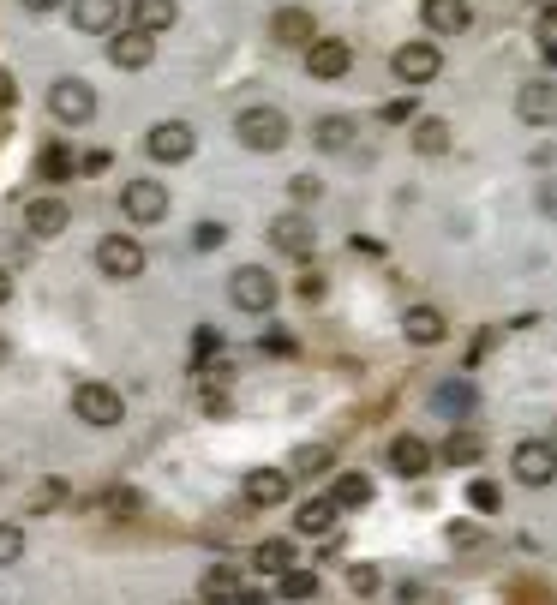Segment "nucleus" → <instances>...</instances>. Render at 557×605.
<instances>
[{
	"label": "nucleus",
	"mask_w": 557,
	"mask_h": 605,
	"mask_svg": "<svg viewBox=\"0 0 557 605\" xmlns=\"http://www.w3.org/2000/svg\"><path fill=\"white\" fill-rule=\"evenodd\" d=\"M234 138L246 150H282L288 144V114L282 108H240L234 114Z\"/></svg>",
	"instance_id": "1"
},
{
	"label": "nucleus",
	"mask_w": 557,
	"mask_h": 605,
	"mask_svg": "<svg viewBox=\"0 0 557 605\" xmlns=\"http://www.w3.org/2000/svg\"><path fill=\"white\" fill-rule=\"evenodd\" d=\"M228 300H234L240 312H258V318H264V312L282 300V288H276V276H270L264 264H240V270L228 276Z\"/></svg>",
	"instance_id": "2"
},
{
	"label": "nucleus",
	"mask_w": 557,
	"mask_h": 605,
	"mask_svg": "<svg viewBox=\"0 0 557 605\" xmlns=\"http://www.w3.org/2000/svg\"><path fill=\"white\" fill-rule=\"evenodd\" d=\"M96 90L84 84V78H54L48 84V114L60 120V126H84V120H96Z\"/></svg>",
	"instance_id": "3"
},
{
	"label": "nucleus",
	"mask_w": 557,
	"mask_h": 605,
	"mask_svg": "<svg viewBox=\"0 0 557 605\" xmlns=\"http://www.w3.org/2000/svg\"><path fill=\"white\" fill-rule=\"evenodd\" d=\"M90 258H96V270H102V276H114V282L144 276V246H138L132 234H102Z\"/></svg>",
	"instance_id": "4"
},
{
	"label": "nucleus",
	"mask_w": 557,
	"mask_h": 605,
	"mask_svg": "<svg viewBox=\"0 0 557 605\" xmlns=\"http://www.w3.org/2000/svg\"><path fill=\"white\" fill-rule=\"evenodd\" d=\"M156 60V30H144V24H120L114 36H108V66H120V72H144Z\"/></svg>",
	"instance_id": "5"
},
{
	"label": "nucleus",
	"mask_w": 557,
	"mask_h": 605,
	"mask_svg": "<svg viewBox=\"0 0 557 605\" xmlns=\"http://www.w3.org/2000/svg\"><path fill=\"white\" fill-rule=\"evenodd\" d=\"M192 150H198V132L186 120H156L144 132V156L150 162H192Z\"/></svg>",
	"instance_id": "6"
},
{
	"label": "nucleus",
	"mask_w": 557,
	"mask_h": 605,
	"mask_svg": "<svg viewBox=\"0 0 557 605\" xmlns=\"http://www.w3.org/2000/svg\"><path fill=\"white\" fill-rule=\"evenodd\" d=\"M72 414H78L84 426H120V420H126V402H120L114 384H78V390H72Z\"/></svg>",
	"instance_id": "7"
},
{
	"label": "nucleus",
	"mask_w": 557,
	"mask_h": 605,
	"mask_svg": "<svg viewBox=\"0 0 557 605\" xmlns=\"http://www.w3.org/2000/svg\"><path fill=\"white\" fill-rule=\"evenodd\" d=\"M510 474H516L522 486H552L557 480V450L546 444V438L516 444V450H510Z\"/></svg>",
	"instance_id": "8"
},
{
	"label": "nucleus",
	"mask_w": 557,
	"mask_h": 605,
	"mask_svg": "<svg viewBox=\"0 0 557 605\" xmlns=\"http://www.w3.org/2000/svg\"><path fill=\"white\" fill-rule=\"evenodd\" d=\"M390 72H396L402 84H432V78L444 72V54H438V42H402V48L390 54Z\"/></svg>",
	"instance_id": "9"
},
{
	"label": "nucleus",
	"mask_w": 557,
	"mask_h": 605,
	"mask_svg": "<svg viewBox=\"0 0 557 605\" xmlns=\"http://www.w3.org/2000/svg\"><path fill=\"white\" fill-rule=\"evenodd\" d=\"M120 210H126L132 222H162V216H168V186L138 174V180L120 186Z\"/></svg>",
	"instance_id": "10"
},
{
	"label": "nucleus",
	"mask_w": 557,
	"mask_h": 605,
	"mask_svg": "<svg viewBox=\"0 0 557 605\" xmlns=\"http://www.w3.org/2000/svg\"><path fill=\"white\" fill-rule=\"evenodd\" d=\"M348 66H354V48H348L342 36H312V42H306V72H312V78L330 84V78H348Z\"/></svg>",
	"instance_id": "11"
},
{
	"label": "nucleus",
	"mask_w": 557,
	"mask_h": 605,
	"mask_svg": "<svg viewBox=\"0 0 557 605\" xmlns=\"http://www.w3.org/2000/svg\"><path fill=\"white\" fill-rule=\"evenodd\" d=\"M312 216L306 210H282L276 222H270V246L282 252V258H312Z\"/></svg>",
	"instance_id": "12"
},
{
	"label": "nucleus",
	"mask_w": 557,
	"mask_h": 605,
	"mask_svg": "<svg viewBox=\"0 0 557 605\" xmlns=\"http://www.w3.org/2000/svg\"><path fill=\"white\" fill-rule=\"evenodd\" d=\"M516 114L528 126H557V84L552 78H528L522 96H516Z\"/></svg>",
	"instance_id": "13"
},
{
	"label": "nucleus",
	"mask_w": 557,
	"mask_h": 605,
	"mask_svg": "<svg viewBox=\"0 0 557 605\" xmlns=\"http://www.w3.org/2000/svg\"><path fill=\"white\" fill-rule=\"evenodd\" d=\"M66 6H72V30H84V36L120 30V0H66Z\"/></svg>",
	"instance_id": "14"
},
{
	"label": "nucleus",
	"mask_w": 557,
	"mask_h": 605,
	"mask_svg": "<svg viewBox=\"0 0 557 605\" xmlns=\"http://www.w3.org/2000/svg\"><path fill=\"white\" fill-rule=\"evenodd\" d=\"M420 18H426L432 36H462V30L474 24V6H468V0H426Z\"/></svg>",
	"instance_id": "15"
},
{
	"label": "nucleus",
	"mask_w": 557,
	"mask_h": 605,
	"mask_svg": "<svg viewBox=\"0 0 557 605\" xmlns=\"http://www.w3.org/2000/svg\"><path fill=\"white\" fill-rule=\"evenodd\" d=\"M66 222H72V204H60V198H30V210H24V228H30L36 240L66 234Z\"/></svg>",
	"instance_id": "16"
},
{
	"label": "nucleus",
	"mask_w": 557,
	"mask_h": 605,
	"mask_svg": "<svg viewBox=\"0 0 557 605\" xmlns=\"http://www.w3.org/2000/svg\"><path fill=\"white\" fill-rule=\"evenodd\" d=\"M270 36H276L282 48H306V42L318 36V24H312V12H306V6H282V12L270 18Z\"/></svg>",
	"instance_id": "17"
},
{
	"label": "nucleus",
	"mask_w": 557,
	"mask_h": 605,
	"mask_svg": "<svg viewBox=\"0 0 557 605\" xmlns=\"http://www.w3.org/2000/svg\"><path fill=\"white\" fill-rule=\"evenodd\" d=\"M282 498H288V468H252V474H246V504L270 510V504H282Z\"/></svg>",
	"instance_id": "18"
},
{
	"label": "nucleus",
	"mask_w": 557,
	"mask_h": 605,
	"mask_svg": "<svg viewBox=\"0 0 557 605\" xmlns=\"http://www.w3.org/2000/svg\"><path fill=\"white\" fill-rule=\"evenodd\" d=\"M444 312L438 306H408V318H402V336L408 342H420V348H432V342H444Z\"/></svg>",
	"instance_id": "19"
},
{
	"label": "nucleus",
	"mask_w": 557,
	"mask_h": 605,
	"mask_svg": "<svg viewBox=\"0 0 557 605\" xmlns=\"http://www.w3.org/2000/svg\"><path fill=\"white\" fill-rule=\"evenodd\" d=\"M390 468H396L402 480H420V474L432 468V450H426V444L408 432V438H396V444H390Z\"/></svg>",
	"instance_id": "20"
},
{
	"label": "nucleus",
	"mask_w": 557,
	"mask_h": 605,
	"mask_svg": "<svg viewBox=\"0 0 557 605\" xmlns=\"http://www.w3.org/2000/svg\"><path fill=\"white\" fill-rule=\"evenodd\" d=\"M354 138H360L354 114H324V120L312 126V144H318V150H348Z\"/></svg>",
	"instance_id": "21"
},
{
	"label": "nucleus",
	"mask_w": 557,
	"mask_h": 605,
	"mask_svg": "<svg viewBox=\"0 0 557 605\" xmlns=\"http://www.w3.org/2000/svg\"><path fill=\"white\" fill-rule=\"evenodd\" d=\"M336 516H342V510H336V498H306V504L294 510V528H300V534H330V528H336Z\"/></svg>",
	"instance_id": "22"
},
{
	"label": "nucleus",
	"mask_w": 557,
	"mask_h": 605,
	"mask_svg": "<svg viewBox=\"0 0 557 605\" xmlns=\"http://www.w3.org/2000/svg\"><path fill=\"white\" fill-rule=\"evenodd\" d=\"M330 498H336V510H360V504H372V480L366 474H336Z\"/></svg>",
	"instance_id": "23"
},
{
	"label": "nucleus",
	"mask_w": 557,
	"mask_h": 605,
	"mask_svg": "<svg viewBox=\"0 0 557 605\" xmlns=\"http://www.w3.org/2000/svg\"><path fill=\"white\" fill-rule=\"evenodd\" d=\"M252 570H264V576H288V570H294V546H288V540H264V546L252 552Z\"/></svg>",
	"instance_id": "24"
},
{
	"label": "nucleus",
	"mask_w": 557,
	"mask_h": 605,
	"mask_svg": "<svg viewBox=\"0 0 557 605\" xmlns=\"http://www.w3.org/2000/svg\"><path fill=\"white\" fill-rule=\"evenodd\" d=\"M180 18V0H132V24L144 30H168Z\"/></svg>",
	"instance_id": "25"
},
{
	"label": "nucleus",
	"mask_w": 557,
	"mask_h": 605,
	"mask_svg": "<svg viewBox=\"0 0 557 605\" xmlns=\"http://www.w3.org/2000/svg\"><path fill=\"white\" fill-rule=\"evenodd\" d=\"M414 150H420V156H444V150H450V126H444L438 114H432V120H414Z\"/></svg>",
	"instance_id": "26"
},
{
	"label": "nucleus",
	"mask_w": 557,
	"mask_h": 605,
	"mask_svg": "<svg viewBox=\"0 0 557 605\" xmlns=\"http://www.w3.org/2000/svg\"><path fill=\"white\" fill-rule=\"evenodd\" d=\"M444 462H450V468H474V462H480V438H474V432H450Z\"/></svg>",
	"instance_id": "27"
},
{
	"label": "nucleus",
	"mask_w": 557,
	"mask_h": 605,
	"mask_svg": "<svg viewBox=\"0 0 557 605\" xmlns=\"http://www.w3.org/2000/svg\"><path fill=\"white\" fill-rule=\"evenodd\" d=\"M36 168H42V174H48V180H66V174H72V168H78V162H72V156H66V144H42V156H36Z\"/></svg>",
	"instance_id": "28"
},
{
	"label": "nucleus",
	"mask_w": 557,
	"mask_h": 605,
	"mask_svg": "<svg viewBox=\"0 0 557 605\" xmlns=\"http://www.w3.org/2000/svg\"><path fill=\"white\" fill-rule=\"evenodd\" d=\"M438 408L444 414H468L474 408V390L468 384H438Z\"/></svg>",
	"instance_id": "29"
},
{
	"label": "nucleus",
	"mask_w": 557,
	"mask_h": 605,
	"mask_svg": "<svg viewBox=\"0 0 557 605\" xmlns=\"http://www.w3.org/2000/svg\"><path fill=\"white\" fill-rule=\"evenodd\" d=\"M204 594H210V600H240V576H234V570H210V576H204Z\"/></svg>",
	"instance_id": "30"
},
{
	"label": "nucleus",
	"mask_w": 557,
	"mask_h": 605,
	"mask_svg": "<svg viewBox=\"0 0 557 605\" xmlns=\"http://www.w3.org/2000/svg\"><path fill=\"white\" fill-rule=\"evenodd\" d=\"M282 594H288V600H312V594H318V576H312V570H288V576H282Z\"/></svg>",
	"instance_id": "31"
},
{
	"label": "nucleus",
	"mask_w": 557,
	"mask_h": 605,
	"mask_svg": "<svg viewBox=\"0 0 557 605\" xmlns=\"http://www.w3.org/2000/svg\"><path fill=\"white\" fill-rule=\"evenodd\" d=\"M18 558H24V528L0 522V564H18Z\"/></svg>",
	"instance_id": "32"
},
{
	"label": "nucleus",
	"mask_w": 557,
	"mask_h": 605,
	"mask_svg": "<svg viewBox=\"0 0 557 605\" xmlns=\"http://www.w3.org/2000/svg\"><path fill=\"white\" fill-rule=\"evenodd\" d=\"M378 114H384V120H390V126H408V120H414V114H420V102H414V96H396V102H384V108H378Z\"/></svg>",
	"instance_id": "33"
},
{
	"label": "nucleus",
	"mask_w": 557,
	"mask_h": 605,
	"mask_svg": "<svg viewBox=\"0 0 557 605\" xmlns=\"http://www.w3.org/2000/svg\"><path fill=\"white\" fill-rule=\"evenodd\" d=\"M324 468H330V450L324 444H312V450L294 456V474H324Z\"/></svg>",
	"instance_id": "34"
},
{
	"label": "nucleus",
	"mask_w": 557,
	"mask_h": 605,
	"mask_svg": "<svg viewBox=\"0 0 557 605\" xmlns=\"http://www.w3.org/2000/svg\"><path fill=\"white\" fill-rule=\"evenodd\" d=\"M468 504H474L480 516H492V510H498V486H492V480H474V486H468Z\"/></svg>",
	"instance_id": "35"
},
{
	"label": "nucleus",
	"mask_w": 557,
	"mask_h": 605,
	"mask_svg": "<svg viewBox=\"0 0 557 605\" xmlns=\"http://www.w3.org/2000/svg\"><path fill=\"white\" fill-rule=\"evenodd\" d=\"M222 240H228L222 222H198V228H192V246H198V252H210V246H222Z\"/></svg>",
	"instance_id": "36"
},
{
	"label": "nucleus",
	"mask_w": 557,
	"mask_h": 605,
	"mask_svg": "<svg viewBox=\"0 0 557 605\" xmlns=\"http://www.w3.org/2000/svg\"><path fill=\"white\" fill-rule=\"evenodd\" d=\"M30 504H36V510H54V504H66V486H60V480H42Z\"/></svg>",
	"instance_id": "37"
},
{
	"label": "nucleus",
	"mask_w": 557,
	"mask_h": 605,
	"mask_svg": "<svg viewBox=\"0 0 557 605\" xmlns=\"http://www.w3.org/2000/svg\"><path fill=\"white\" fill-rule=\"evenodd\" d=\"M348 588H354V594H378V570H372V564H354V570H348Z\"/></svg>",
	"instance_id": "38"
},
{
	"label": "nucleus",
	"mask_w": 557,
	"mask_h": 605,
	"mask_svg": "<svg viewBox=\"0 0 557 605\" xmlns=\"http://www.w3.org/2000/svg\"><path fill=\"white\" fill-rule=\"evenodd\" d=\"M108 162H114L108 150H84V156H78V174H90V180H96V174H108Z\"/></svg>",
	"instance_id": "39"
},
{
	"label": "nucleus",
	"mask_w": 557,
	"mask_h": 605,
	"mask_svg": "<svg viewBox=\"0 0 557 605\" xmlns=\"http://www.w3.org/2000/svg\"><path fill=\"white\" fill-rule=\"evenodd\" d=\"M540 216L557 222V174H546V186H540Z\"/></svg>",
	"instance_id": "40"
},
{
	"label": "nucleus",
	"mask_w": 557,
	"mask_h": 605,
	"mask_svg": "<svg viewBox=\"0 0 557 605\" xmlns=\"http://www.w3.org/2000/svg\"><path fill=\"white\" fill-rule=\"evenodd\" d=\"M264 348H270V354H294V336H282V330H270V336H264Z\"/></svg>",
	"instance_id": "41"
},
{
	"label": "nucleus",
	"mask_w": 557,
	"mask_h": 605,
	"mask_svg": "<svg viewBox=\"0 0 557 605\" xmlns=\"http://www.w3.org/2000/svg\"><path fill=\"white\" fill-rule=\"evenodd\" d=\"M30 12H54V6H66V0H24Z\"/></svg>",
	"instance_id": "42"
},
{
	"label": "nucleus",
	"mask_w": 557,
	"mask_h": 605,
	"mask_svg": "<svg viewBox=\"0 0 557 605\" xmlns=\"http://www.w3.org/2000/svg\"><path fill=\"white\" fill-rule=\"evenodd\" d=\"M6 300H12V276L0 270V306H6Z\"/></svg>",
	"instance_id": "43"
},
{
	"label": "nucleus",
	"mask_w": 557,
	"mask_h": 605,
	"mask_svg": "<svg viewBox=\"0 0 557 605\" xmlns=\"http://www.w3.org/2000/svg\"><path fill=\"white\" fill-rule=\"evenodd\" d=\"M0 360H6V336H0Z\"/></svg>",
	"instance_id": "44"
}]
</instances>
